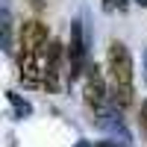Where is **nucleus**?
Wrapping results in <instances>:
<instances>
[{"instance_id": "nucleus-3", "label": "nucleus", "mask_w": 147, "mask_h": 147, "mask_svg": "<svg viewBox=\"0 0 147 147\" xmlns=\"http://www.w3.org/2000/svg\"><path fill=\"white\" fill-rule=\"evenodd\" d=\"M82 94H85V106L88 109H100L109 97V88H106V80L97 65H91L85 71V82H82Z\"/></svg>"}, {"instance_id": "nucleus-11", "label": "nucleus", "mask_w": 147, "mask_h": 147, "mask_svg": "<svg viewBox=\"0 0 147 147\" xmlns=\"http://www.w3.org/2000/svg\"><path fill=\"white\" fill-rule=\"evenodd\" d=\"M144 62H147V53H144Z\"/></svg>"}, {"instance_id": "nucleus-9", "label": "nucleus", "mask_w": 147, "mask_h": 147, "mask_svg": "<svg viewBox=\"0 0 147 147\" xmlns=\"http://www.w3.org/2000/svg\"><path fill=\"white\" fill-rule=\"evenodd\" d=\"M30 3H32V6H35V9H41V0H30Z\"/></svg>"}, {"instance_id": "nucleus-2", "label": "nucleus", "mask_w": 147, "mask_h": 147, "mask_svg": "<svg viewBox=\"0 0 147 147\" xmlns=\"http://www.w3.org/2000/svg\"><path fill=\"white\" fill-rule=\"evenodd\" d=\"M47 24H41L38 18H30L21 24V32H18V41H21V53H41L47 47Z\"/></svg>"}, {"instance_id": "nucleus-4", "label": "nucleus", "mask_w": 147, "mask_h": 147, "mask_svg": "<svg viewBox=\"0 0 147 147\" xmlns=\"http://www.w3.org/2000/svg\"><path fill=\"white\" fill-rule=\"evenodd\" d=\"M82 65H85V41H82V21H74L71 24V44H68V77L71 82L82 74Z\"/></svg>"}, {"instance_id": "nucleus-1", "label": "nucleus", "mask_w": 147, "mask_h": 147, "mask_svg": "<svg viewBox=\"0 0 147 147\" xmlns=\"http://www.w3.org/2000/svg\"><path fill=\"white\" fill-rule=\"evenodd\" d=\"M109 77H112V103L127 109L136 97V71H132V56L124 41H112L106 53Z\"/></svg>"}, {"instance_id": "nucleus-8", "label": "nucleus", "mask_w": 147, "mask_h": 147, "mask_svg": "<svg viewBox=\"0 0 147 147\" xmlns=\"http://www.w3.org/2000/svg\"><path fill=\"white\" fill-rule=\"evenodd\" d=\"M141 127H144V132H147V100H144V106H141Z\"/></svg>"}, {"instance_id": "nucleus-7", "label": "nucleus", "mask_w": 147, "mask_h": 147, "mask_svg": "<svg viewBox=\"0 0 147 147\" xmlns=\"http://www.w3.org/2000/svg\"><path fill=\"white\" fill-rule=\"evenodd\" d=\"M103 9L106 12H124L127 9V0H103Z\"/></svg>"}, {"instance_id": "nucleus-5", "label": "nucleus", "mask_w": 147, "mask_h": 147, "mask_svg": "<svg viewBox=\"0 0 147 147\" xmlns=\"http://www.w3.org/2000/svg\"><path fill=\"white\" fill-rule=\"evenodd\" d=\"M47 77V47L41 53H21V80L30 85H44Z\"/></svg>"}, {"instance_id": "nucleus-10", "label": "nucleus", "mask_w": 147, "mask_h": 147, "mask_svg": "<svg viewBox=\"0 0 147 147\" xmlns=\"http://www.w3.org/2000/svg\"><path fill=\"white\" fill-rule=\"evenodd\" d=\"M136 3H138V6H147V0H136Z\"/></svg>"}, {"instance_id": "nucleus-6", "label": "nucleus", "mask_w": 147, "mask_h": 147, "mask_svg": "<svg viewBox=\"0 0 147 147\" xmlns=\"http://www.w3.org/2000/svg\"><path fill=\"white\" fill-rule=\"evenodd\" d=\"M6 97H9V103L15 106V112H18V118H27V115H32V106H30L27 100H21V97H18L15 91H9Z\"/></svg>"}]
</instances>
